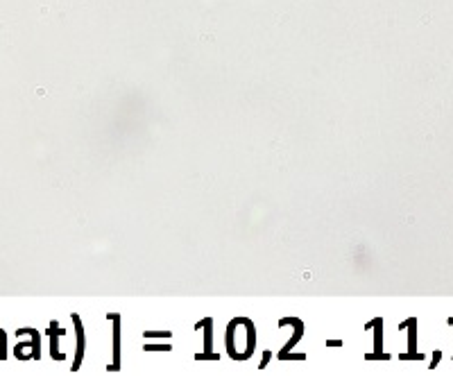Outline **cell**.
I'll use <instances>...</instances> for the list:
<instances>
[{
    "label": "cell",
    "mask_w": 453,
    "mask_h": 376,
    "mask_svg": "<svg viewBox=\"0 0 453 376\" xmlns=\"http://www.w3.org/2000/svg\"><path fill=\"white\" fill-rule=\"evenodd\" d=\"M73 324H75V331H77V347H75V363H73V372H77L82 367V360H84V327L80 322V315H73Z\"/></svg>",
    "instance_id": "cell-3"
},
{
    "label": "cell",
    "mask_w": 453,
    "mask_h": 376,
    "mask_svg": "<svg viewBox=\"0 0 453 376\" xmlns=\"http://www.w3.org/2000/svg\"><path fill=\"white\" fill-rule=\"evenodd\" d=\"M390 356L385 354H379V351H374V354H365V360H388Z\"/></svg>",
    "instance_id": "cell-7"
},
{
    "label": "cell",
    "mask_w": 453,
    "mask_h": 376,
    "mask_svg": "<svg viewBox=\"0 0 453 376\" xmlns=\"http://www.w3.org/2000/svg\"><path fill=\"white\" fill-rule=\"evenodd\" d=\"M211 327H213V320H211V317H204V320H200V322L195 324L198 331H204V351L195 356V360H220V354L213 351V329Z\"/></svg>",
    "instance_id": "cell-1"
},
{
    "label": "cell",
    "mask_w": 453,
    "mask_h": 376,
    "mask_svg": "<svg viewBox=\"0 0 453 376\" xmlns=\"http://www.w3.org/2000/svg\"><path fill=\"white\" fill-rule=\"evenodd\" d=\"M107 320L113 324V363L109 365V372H118L120 370V315L109 313Z\"/></svg>",
    "instance_id": "cell-2"
},
{
    "label": "cell",
    "mask_w": 453,
    "mask_h": 376,
    "mask_svg": "<svg viewBox=\"0 0 453 376\" xmlns=\"http://www.w3.org/2000/svg\"><path fill=\"white\" fill-rule=\"evenodd\" d=\"M143 349L145 351H170L172 344H168V342H163V344H145Z\"/></svg>",
    "instance_id": "cell-4"
},
{
    "label": "cell",
    "mask_w": 453,
    "mask_h": 376,
    "mask_svg": "<svg viewBox=\"0 0 453 376\" xmlns=\"http://www.w3.org/2000/svg\"><path fill=\"white\" fill-rule=\"evenodd\" d=\"M279 360H306V354H279Z\"/></svg>",
    "instance_id": "cell-5"
},
{
    "label": "cell",
    "mask_w": 453,
    "mask_h": 376,
    "mask_svg": "<svg viewBox=\"0 0 453 376\" xmlns=\"http://www.w3.org/2000/svg\"><path fill=\"white\" fill-rule=\"evenodd\" d=\"M170 331H145V338H170Z\"/></svg>",
    "instance_id": "cell-6"
},
{
    "label": "cell",
    "mask_w": 453,
    "mask_h": 376,
    "mask_svg": "<svg viewBox=\"0 0 453 376\" xmlns=\"http://www.w3.org/2000/svg\"><path fill=\"white\" fill-rule=\"evenodd\" d=\"M326 344H329V347H340L342 342H340V340H338V342H333V340H329V342H326Z\"/></svg>",
    "instance_id": "cell-9"
},
{
    "label": "cell",
    "mask_w": 453,
    "mask_h": 376,
    "mask_svg": "<svg viewBox=\"0 0 453 376\" xmlns=\"http://www.w3.org/2000/svg\"><path fill=\"white\" fill-rule=\"evenodd\" d=\"M270 351H265V354H263V360H261V365H258V370H265L267 367V360H270Z\"/></svg>",
    "instance_id": "cell-8"
}]
</instances>
